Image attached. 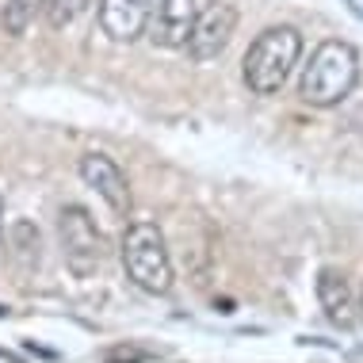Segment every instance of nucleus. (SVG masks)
Instances as JSON below:
<instances>
[{
  "instance_id": "obj_1",
  "label": "nucleus",
  "mask_w": 363,
  "mask_h": 363,
  "mask_svg": "<svg viewBox=\"0 0 363 363\" xmlns=\"http://www.w3.org/2000/svg\"><path fill=\"white\" fill-rule=\"evenodd\" d=\"M359 81V54L345 38H325L310 54V65L302 69L298 96L310 107H337L352 96Z\"/></svg>"
},
{
  "instance_id": "obj_2",
  "label": "nucleus",
  "mask_w": 363,
  "mask_h": 363,
  "mask_svg": "<svg viewBox=\"0 0 363 363\" xmlns=\"http://www.w3.org/2000/svg\"><path fill=\"white\" fill-rule=\"evenodd\" d=\"M302 57V35L298 27L291 23H279V27H268V31L257 35V43L249 46L241 62V77L249 84L252 96H276L283 84H287L291 69L298 65Z\"/></svg>"
},
{
  "instance_id": "obj_3",
  "label": "nucleus",
  "mask_w": 363,
  "mask_h": 363,
  "mask_svg": "<svg viewBox=\"0 0 363 363\" xmlns=\"http://www.w3.org/2000/svg\"><path fill=\"white\" fill-rule=\"evenodd\" d=\"M123 272L126 279L134 283L145 294H169L176 287V272H172V257L169 245H164V233L157 222H134L123 230Z\"/></svg>"
},
{
  "instance_id": "obj_4",
  "label": "nucleus",
  "mask_w": 363,
  "mask_h": 363,
  "mask_svg": "<svg viewBox=\"0 0 363 363\" xmlns=\"http://www.w3.org/2000/svg\"><path fill=\"white\" fill-rule=\"evenodd\" d=\"M57 241H62V257L73 276L88 279L100 272V264L107 257V238L84 207H77V203L62 207V214H57Z\"/></svg>"
},
{
  "instance_id": "obj_5",
  "label": "nucleus",
  "mask_w": 363,
  "mask_h": 363,
  "mask_svg": "<svg viewBox=\"0 0 363 363\" xmlns=\"http://www.w3.org/2000/svg\"><path fill=\"white\" fill-rule=\"evenodd\" d=\"M233 31H238V8L225 4V0H214V4L199 8L184 50H188L191 62L207 65V62H214V57H222V50L230 46Z\"/></svg>"
},
{
  "instance_id": "obj_6",
  "label": "nucleus",
  "mask_w": 363,
  "mask_h": 363,
  "mask_svg": "<svg viewBox=\"0 0 363 363\" xmlns=\"http://www.w3.org/2000/svg\"><path fill=\"white\" fill-rule=\"evenodd\" d=\"M77 172H81V180L92 188L100 199L107 203V211L126 218L130 214V184H126V172L119 169V161L107 153H84L81 164H77Z\"/></svg>"
},
{
  "instance_id": "obj_7",
  "label": "nucleus",
  "mask_w": 363,
  "mask_h": 363,
  "mask_svg": "<svg viewBox=\"0 0 363 363\" xmlns=\"http://www.w3.org/2000/svg\"><path fill=\"white\" fill-rule=\"evenodd\" d=\"M157 0H100L96 4V23L100 31L119 46L138 43L150 27V12H153Z\"/></svg>"
},
{
  "instance_id": "obj_8",
  "label": "nucleus",
  "mask_w": 363,
  "mask_h": 363,
  "mask_svg": "<svg viewBox=\"0 0 363 363\" xmlns=\"http://www.w3.org/2000/svg\"><path fill=\"white\" fill-rule=\"evenodd\" d=\"M199 16V4L195 0H157L150 12V27H145V38L161 50H184L191 35V23Z\"/></svg>"
},
{
  "instance_id": "obj_9",
  "label": "nucleus",
  "mask_w": 363,
  "mask_h": 363,
  "mask_svg": "<svg viewBox=\"0 0 363 363\" xmlns=\"http://www.w3.org/2000/svg\"><path fill=\"white\" fill-rule=\"evenodd\" d=\"M318 302L325 310L329 325H337L340 333H348L356 325V298H352V287L340 268H321L318 272Z\"/></svg>"
},
{
  "instance_id": "obj_10",
  "label": "nucleus",
  "mask_w": 363,
  "mask_h": 363,
  "mask_svg": "<svg viewBox=\"0 0 363 363\" xmlns=\"http://www.w3.org/2000/svg\"><path fill=\"white\" fill-rule=\"evenodd\" d=\"M43 12V0H8L4 12H0V27L8 35H27V27L35 23V16Z\"/></svg>"
},
{
  "instance_id": "obj_11",
  "label": "nucleus",
  "mask_w": 363,
  "mask_h": 363,
  "mask_svg": "<svg viewBox=\"0 0 363 363\" xmlns=\"http://www.w3.org/2000/svg\"><path fill=\"white\" fill-rule=\"evenodd\" d=\"M88 8V0H43V12H46V23L54 27V31H62V27H69L77 16H81Z\"/></svg>"
},
{
  "instance_id": "obj_12",
  "label": "nucleus",
  "mask_w": 363,
  "mask_h": 363,
  "mask_svg": "<svg viewBox=\"0 0 363 363\" xmlns=\"http://www.w3.org/2000/svg\"><path fill=\"white\" fill-rule=\"evenodd\" d=\"M12 241H16V252H19V257L38 264V230H35L31 222H16V225H12Z\"/></svg>"
},
{
  "instance_id": "obj_13",
  "label": "nucleus",
  "mask_w": 363,
  "mask_h": 363,
  "mask_svg": "<svg viewBox=\"0 0 363 363\" xmlns=\"http://www.w3.org/2000/svg\"><path fill=\"white\" fill-rule=\"evenodd\" d=\"M153 359L150 352H138V348H111L107 352V363H145Z\"/></svg>"
},
{
  "instance_id": "obj_14",
  "label": "nucleus",
  "mask_w": 363,
  "mask_h": 363,
  "mask_svg": "<svg viewBox=\"0 0 363 363\" xmlns=\"http://www.w3.org/2000/svg\"><path fill=\"white\" fill-rule=\"evenodd\" d=\"M359 313H356V321H359V325H363V302H359V306H356Z\"/></svg>"
},
{
  "instance_id": "obj_15",
  "label": "nucleus",
  "mask_w": 363,
  "mask_h": 363,
  "mask_svg": "<svg viewBox=\"0 0 363 363\" xmlns=\"http://www.w3.org/2000/svg\"><path fill=\"white\" fill-rule=\"evenodd\" d=\"M0 214H4V199H0ZM0 230H4V218H0Z\"/></svg>"
}]
</instances>
